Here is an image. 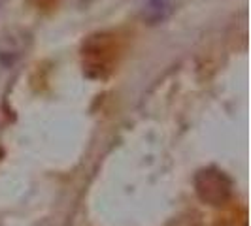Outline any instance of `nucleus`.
<instances>
[{
	"mask_svg": "<svg viewBox=\"0 0 251 226\" xmlns=\"http://www.w3.org/2000/svg\"><path fill=\"white\" fill-rule=\"evenodd\" d=\"M195 190L202 202L219 207L230 200L232 183L221 170L206 168V170H201L195 177Z\"/></svg>",
	"mask_w": 251,
	"mask_h": 226,
	"instance_id": "1",
	"label": "nucleus"
},
{
	"mask_svg": "<svg viewBox=\"0 0 251 226\" xmlns=\"http://www.w3.org/2000/svg\"><path fill=\"white\" fill-rule=\"evenodd\" d=\"M174 6H176L174 0H146L142 10V19L148 25H161L172 15Z\"/></svg>",
	"mask_w": 251,
	"mask_h": 226,
	"instance_id": "2",
	"label": "nucleus"
},
{
	"mask_svg": "<svg viewBox=\"0 0 251 226\" xmlns=\"http://www.w3.org/2000/svg\"><path fill=\"white\" fill-rule=\"evenodd\" d=\"M23 55V42L21 36L15 34H8L4 36L2 44H0V64L4 68H12Z\"/></svg>",
	"mask_w": 251,
	"mask_h": 226,
	"instance_id": "3",
	"label": "nucleus"
}]
</instances>
